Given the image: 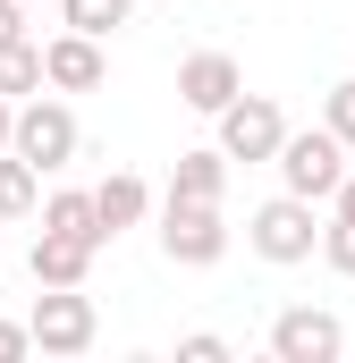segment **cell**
<instances>
[{"label": "cell", "mask_w": 355, "mask_h": 363, "mask_svg": "<svg viewBox=\"0 0 355 363\" xmlns=\"http://www.w3.org/2000/svg\"><path fill=\"white\" fill-rule=\"evenodd\" d=\"M246 245H254L263 262H279V271H288V262H313V254H322V220H313V203H305V194H288V186H279L271 203H254Z\"/></svg>", "instance_id": "cell-1"}, {"label": "cell", "mask_w": 355, "mask_h": 363, "mask_svg": "<svg viewBox=\"0 0 355 363\" xmlns=\"http://www.w3.org/2000/svg\"><path fill=\"white\" fill-rule=\"evenodd\" d=\"M271 169H279V186H288V194L330 203V194L347 186V144H339L330 127H305V135L288 127V144H279V161H271Z\"/></svg>", "instance_id": "cell-2"}, {"label": "cell", "mask_w": 355, "mask_h": 363, "mask_svg": "<svg viewBox=\"0 0 355 363\" xmlns=\"http://www.w3.org/2000/svg\"><path fill=\"white\" fill-rule=\"evenodd\" d=\"M161 254L178 271H212L229 254V220L220 203H186V194H161Z\"/></svg>", "instance_id": "cell-3"}, {"label": "cell", "mask_w": 355, "mask_h": 363, "mask_svg": "<svg viewBox=\"0 0 355 363\" xmlns=\"http://www.w3.org/2000/svg\"><path fill=\"white\" fill-rule=\"evenodd\" d=\"M9 144L51 178V169H68V161H77V144H85V135H77V110H68L60 93H26V101H17V135H9Z\"/></svg>", "instance_id": "cell-4"}, {"label": "cell", "mask_w": 355, "mask_h": 363, "mask_svg": "<svg viewBox=\"0 0 355 363\" xmlns=\"http://www.w3.org/2000/svg\"><path fill=\"white\" fill-rule=\"evenodd\" d=\"M34 347L43 355H85L93 338H102V321H93V296L85 287H34Z\"/></svg>", "instance_id": "cell-5"}, {"label": "cell", "mask_w": 355, "mask_h": 363, "mask_svg": "<svg viewBox=\"0 0 355 363\" xmlns=\"http://www.w3.org/2000/svg\"><path fill=\"white\" fill-rule=\"evenodd\" d=\"M212 127H220V152H229V161H246V169H254V161H279V144H288V118H279V101H271V93H237Z\"/></svg>", "instance_id": "cell-6"}, {"label": "cell", "mask_w": 355, "mask_h": 363, "mask_svg": "<svg viewBox=\"0 0 355 363\" xmlns=\"http://www.w3.org/2000/svg\"><path fill=\"white\" fill-rule=\"evenodd\" d=\"M271 355L279 363H339L347 355V321L322 313V304H288V313L271 321Z\"/></svg>", "instance_id": "cell-7"}, {"label": "cell", "mask_w": 355, "mask_h": 363, "mask_svg": "<svg viewBox=\"0 0 355 363\" xmlns=\"http://www.w3.org/2000/svg\"><path fill=\"white\" fill-rule=\"evenodd\" d=\"M237 93H246V68H237L229 51H186V60H178V101H186V110L220 118Z\"/></svg>", "instance_id": "cell-8"}, {"label": "cell", "mask_w": 355, "mask_h": 363, "mask_svg": "<svg viewBox=\"0 0 355 363\" xmlns=\"http://www.w3.org/2000/svg\"><path fill=\"white\" fill-rule=\"evenodd\" d=\"M43 68H51V93H102V77H110V60H102V34L60 26V34L43 43Z\"/></svg>", "instance_id": "cell-9"}, {"label": "cell", "mask_w": 355, "mask_h": 363, "mask_svg": "<svg viewBox=\"0 0 355 363\" xmlns=\"http://www.w3.org/2000/svg\"><path fill=\"white\" fill-rule=\"evenodd\" d=\"M93 254H102V245L43 228V237H34V254H26V271H34V287H85V279H93Z\"/></svg>", "instance_id": "cell-10"}, {"label": "cell", "mask_w": 355, "mask_h": 363, "mask_svg": "<svg viewBox=\"0 0 355 363\" xmlns=\"http://www.w3.org/2000/svg\"><path fill=\"white\" fill-rule=\"evenodd\" d=\"M93 203H102V228H110V237H127V228L153 220V186L136 178V169H110V178L93 186Z\"/></svg>", "instance_id": "cell-11"}, {"label": "cell", "mask_w": 355, "mask_h": 363, "mask_svg": "<svg viewBox=\"0 0 355 363\" xmlns=\"http://www.w3.org/2000/svg\"><path fill=\"white\" fill-rule=\"evenodd\" d=\"M43 228H60V237H85V245H110L93 186H60V194H43Z\"/></svg>", "instance_id": "cell-12"}, {"label": "cell", "mask_w": 355, "mask_h": 363, "mask_svg": "<svg viewBox=\"0 0 355 363\" xmlns=\"http://www.w3.org/2000/svg\"><path fill=\"white\" fill-rule=\"evenodd\" d=\"M170 194H186V203H220V194H229V152H220V144H203V152H178Z\"/></svg>", "instance_id": "cell-13"}, {"label": "cell", "mask_w": 355, "mask_h": 363, "mask_svg": "<svg viewBox=\"0 0 355 363\" xmlns=\"http://www.w3.org/2000/svg\"><path fill=\"white\" fill-rule=\"evenodd\" d=\"M34 211H43V169L9 144L0 152V220H34Z\"/></svg>", "instance_id": "cell-14"}, {"label": "cell", "mask_w": 355, "mask_h": 363, "mask_svg": "<svg viewBox=\"0 0 355 363\" xmlns=\"http://www.w3.org/2000/svg\"><path fill=\"white\" fill-rule=\"evenodd\" d=\"M51 85V68H43V43L34 34H17V43H0V93L9 101H26V93Z\"/></svg>", "instance_id": "cell-15"}, {"label": "cell", "mask_w": 355, "mask_h": 363, "mask_svg": "<svg viewBox=\"0 0 355 363\" xmlns=\"http://www.w3.org/2000/svg\"><path fill=\"white\" fill-rule=\"evenodd\" d=\"M127 9H136V0H60V17H68L77 34H102V43L127 26Z\"/></svg>", "instance_id": "cell-16"}, {"label": "cell", "mask_w": 355, "mask_h": 363, "mask_svg": "<svg viewBox=\"0 0 355 363\" xmlns=\"http://www.w3.org/2000/svg\"><path fill=\"white\" fill-rule=\"evenodd\" d=\"M322 262H330L339 279H355V220H347V211L322 220Z\"/></svg>", "instance_id": "cell-17"}, {"label": "cell", "mask_w": 355, "mask_h": 363, "mask_svg": "<svg viewBox=\"0 0 355 363\" xmlns=\"http://www.w3.org/2000/svg\"><path fill=\"white\" fill-rule=\"evenodd\" d=\"M322 127H330V135L355 152V77H339V85L322 93Z\"/></svg>", "instance_id": "cell-18"}, {"label": "cell", "mask_w": 355, "mask_h": 363, "mask_svg": "<svg viewBox=\"0 0 355 363\" xmlns=\"http://www.w3.org/2000/svg\"><path fill=\"white\" fill-rule=\"evenodd\" d=\"M178 363H229V338L220 330H195V338H178Z\"/></svg>", "instance_id": "cell-19"}, {"label": "cell", "mask_w": 355, "mask_h": 363, "mask_svg": "<svg viewBox=\"0 0 355 363\" xmlns=\"http://www.w3.org/2000/svg\"><path fill=\"white\" fill-rule=\"evenodd\" d=\"M34 355V321H0V363Z\"/></svg>", "instance_id": "cell-20"}, {"label": "cell", "mask_w": 355, "mask_h": 363, "mask_svg": "<svg viewBox=\"0 0 355 363\" xmlns=\"http://www.w3.org/2000/svg\"><path fill=\"white\" fill-rule=\"evenodd\" d=\"M26 34V0H0V43H17Z\"/></svg>", "instance_id": "cell-21"}, {"label": "cell", "mask_w": 355, "mask_h": 363, "mask_svg": "<svg viewBox=\"0 0 355 363\" xmlns=\"http://www.w3.org/2000/svg\"><path fill=\"white\" fill-rule=\"evenodd\" d=\"M9 135H17V101L0 93V152H9Z\"/></svg>", "instance_id": "cell-22"}, {"label": "cell", "mask_w": 355, "mask_h": 363, "mask_svg": "<svg viewBox=\"0 0 355 363\" xmlns=\"http://www.w3.org/2000/svg\"><path fill=\"white\" fill-rule=\"evenodd\" d=\"M330 211H347V220H355V169H347V186L330 194Z\"/></svg>", "instance_id": "cell-23"}, {"label": "cell", "mask_w": 355, "mask_h": 363, "mask_svg": "<svg viewBox=\"0 0 355 363\" xmlns=\"http://www.w3.org/2000/svg\"><path fill=\"white\" fill-rule=\"evenodd\" d=\"M0 262H9V254H0Z\"/></svg>", "instance_id": "cell-24"}, {"label": "cell", "mask_w": 355, "mask_h": 363, "mask_svg": "<svg viewBox=\"0 0 355 363\" xmlns=\"http://www.w3.org/2000/svg\"><path fill=\"white\" fill-rule=\"evenodd\" d=\"M26 9H34V0H26Z\"/></svg>", "instance_id": "cell-25"}]
</instances>
